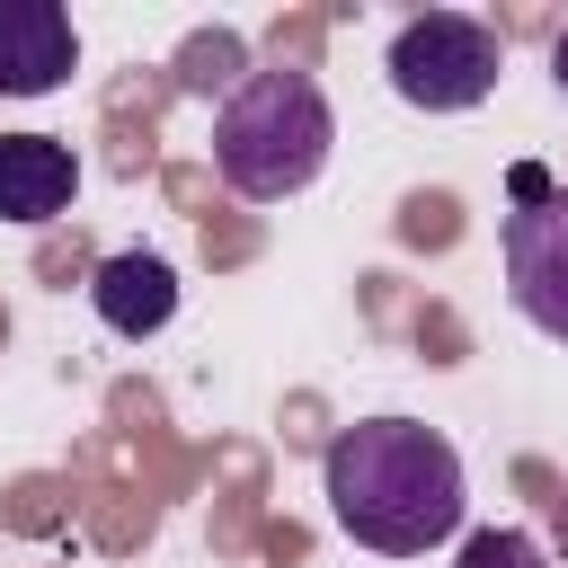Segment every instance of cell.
Wrapping results in <instances>:
<instances>
[{
  "mask_svg": "<svg viewBox=\"0 0 568 568\" xmlns=\"http://www.w3.org/2000/svg\"><path fill=\"white\" fill-rule=\"evenodd\" d=\"M320 488H328V515L337 532H355L364 550L382 559H417L435 541L462 532V453L417 426V417H364L328 444L320 462Z\"/></svg>",
  "mask_w": 568,
  "mask_h": 568,
  "instance_id": "obj_1",
  "label": "cell"
},
{
  "mask_svg": "<svg viewBox=\"0 0 568 568\" xmlns=\"http://www.w3.org/2000/svg\"><path fill=\"white\" fill-rule=\"evenodd\" d=\"M328 142H337V115L311 71H248L213 115V169L248 204L302 195L328 169Z\"/></svg>",
  "mask_w": 568,
  "mask_h": 568,
  "instance_id": "obj_2",
  "label": "cell"
},
{
  "mask_svg": "<svg viewBox=\"0 0 568 568\" xmlns=\"http://www.w3.org/2000/svg\"><path fill=\"white\" fill-rule=\"evenodd\" d=\"M497 62H506L497 27L488 18H462V9H426V18H408L390 36V89L408 106H426V115L479 106L497 89Z\"/></svg>",
  "mask_w": 568,
  "mask_h": 568,
  "instance_id": "obj_3",
  "label": "cell"
},
{
  "mask_svg": "<svg viewBox=\"0 0 568 568\" xmlns=\"http://www.w3.org/2000/svg\"><path fill=\"white\" fill-rule=\"evenodd\" d=\"M497 248H506V293H515V311H524L541 337L568 346V186L515 204L506 231H497Z\"/></svg>",
  "mask_w": 568,
  "mask_h": 568,
  "instance_id": "obj_4",
  "label": "cell"
},
{
  "mask_svg": "<svg viewBox=\"0 0 568 568\" xmlns=\"http://www.w3.org/2000/svg\"><path fill=\"white\" fill-rule=\"evenodd\" d=\"M80 71V36L62 0H0V98H44Z\"/></svg>",
  "mask_w": 568,
  "mask_h": 568,
  "instance_id": "obj_5",
  "label": "cell"
},
{
  "mask_svg": "<svg viewBox=\"0 0 568 568\" xmlns=\"http://www.w3.org/2000/svg\"><path fill=\"white\" fill-rule=\"evenodd\" d=\"M89 302H98V320H106L115 337H151V328L178 320V275H169V257H151V248H115V257H98Z\"/></svg>",
  "mask_w": 568,
  "mask_h": 568,
  "instance_id": "obj_6",
  "label": "cell"
},
{
  "mask_svg": "<svg viewBox=\"0 0 568 568\" xmlns=\"http://www.w3.org/2000/svg\"><path fill=\"white\" fill-rule=\"evenodd\" d=\"M80 195V160L53 133H0V222H53Z\"/></svg>",
  "mask_w": 568,
  "mask_h": 568,
  "instance_id": "obj_7",
  "label": "cell"
},
{
  "mask_svg": "<svg viewBox=\"0 0 568 568\" xmlns=\"http://www.w3.org/2000/svg\"><path fill=\"white\" fill-rule=\"evenodd\" d=\"M462 568H550L532 532H470L462 541Z\"/></svg>",
  "mask_w": 568,
  "mask_h": 568,
  "instance_id": "obj_8",
  "label": "cell"
},
{
  "mask_svg": "<svg viewBox=\"0 0 568 568\" xmlns=\"http://www.w3.org/2000/svg\"><path fill=\"white\" fill-rule=\"evenodd\" d=\"M506 186H515V204H532V195H550V178H541V169H532V160H524V169H515V178H506Z\"/></svg>",
  "mask_w": 568,
  "mask_h": 568,
  "instance_id": "obj_9",
  "label": "cell"
},
{
  "mask_svg": "<svg viewBox=\"0 0 568 568\" xmlns=\"http://www.w3.org/2000/svg\"><path fill=\"white\" fill-rule=\"evenodd\" d=\"M550 80L568 89V36H550Z\"/></svg>",
  "mask_w": 568,
  "mask_h": 568,
  "instance_id": "obj_10",
  "label": "cell"
},
{
  "mask_svg": "<svg viewBox=\"0 0 568 568\" xmlns=\"http://www.w3.org/2000/svg\"><path fill=\"white\" fill-rule=\"evenodd\" d=\"M559 559H568V497H559Z\"/></svg>",
  "mask_w": 568,
  "mask_h": 568,
  "instance_id": "obj_11",
  "label": "cell"
}]
</instances>
